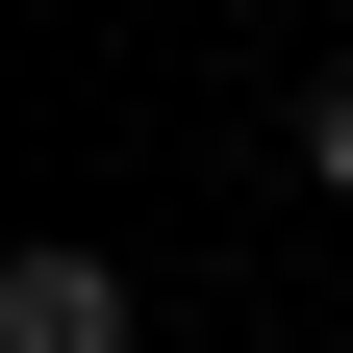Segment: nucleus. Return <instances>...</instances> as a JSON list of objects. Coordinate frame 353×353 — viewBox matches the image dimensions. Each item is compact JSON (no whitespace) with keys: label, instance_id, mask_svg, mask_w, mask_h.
I'll use <instances>...</instances> for the list:
<instances>
[{"label":"nucleus","instance_id":"f257e3e1","mask_svg":"<svg viewBox=\"0 0 353 353\" xmlns=\"http://www.w3.org/2000/svg\"><path fill=\"white\" fill-rule=\"evenodd\" d=\"M0 353H126V252H0Z\"/></svg>","mask_w":353,"mask_h":353},{"label":"nucleus","instance_id":"f03ea898","mask_svg":"<svg viewBox=\"0 0 353 353\" xmlns=\"http://www.w3.org/2000/svg\"><path fill=\"white\" fill-rule=\"evenodd\" d=\"M303 176H328V202H353V76H303Z\"/></svg>","mask_w":353,"mask_h":353}]
</instances>
